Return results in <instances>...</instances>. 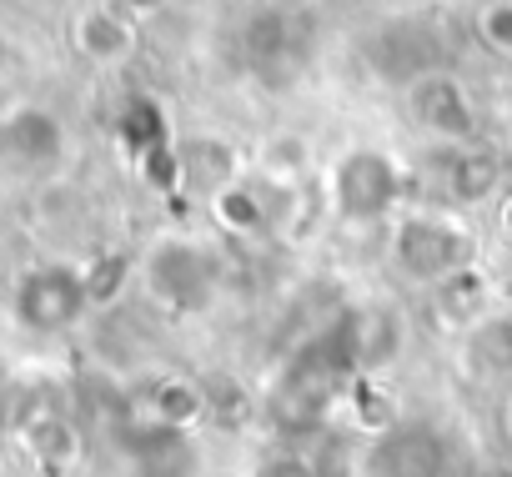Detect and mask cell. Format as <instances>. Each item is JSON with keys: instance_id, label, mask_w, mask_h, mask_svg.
Here are the masks:
<instances>
[{"instance_id": "cell-3", "label": "cell", "mask_w": 512, "mask_h": 477, "mask_svg": "<svg viewBox=\"0 0 512 477\" xmlns=\"http://www.w3.org/2000/svg\"><path fill=\"white\" fill-rule=\"evenodd\" d=\"M146 292L156 307H166L171 317H191L206 312L216 297V262L201 242L191 236H161V242L146 252Z\"/></svg>"}, {"instance_id": "cell-9", "label": "cell", "mask_w": 512, "mask_h": 477, "mask_svg": "<svg viewBox=\"0 0 512 477\" xmlns=\"http://www.w3.org/2000/svg\"><path fill=\"white\" fill-rule=\"evenodd\" d=\"M462 362L472 377H512V312H487L462 332Z\"/></svg>"}, {"instance_id": "cell-2", "label": "cell", "mask_w": 512, "mask_h": 477, "mask_svg": "<svg viewBox=\"0 0 512 477\" xmlns=\"http://www.w3.org/2000/svg\"><path fill=\"white\" fill-rule=\"evenodd\" d=\"M407 201V181L402 166L382 151V146H347L332 166H327V206L337 221L347 226H372L397 216Z\"/></svg>"}, {"instance_id": "cell-10", "label": "cell", "mask_w": 512, "mask_h": 477, "mask_svg": "<svg viewBox=\"0 0 512 477\" xmlns=\"http://www.w3.org/2000/svg\"><path fill=\"white\" fill-rule=\"evenodd\" d=\"M447 196L457 201V206H477V201H492L497 191H502V161L487 151V146H477V141H467V146H457V156L447 161Z\"/></svg>"}, {"instance_id": "cell-4", "label": "cell", "mask_w": 512, "mask_h": 477, "mask_svg": "<svg viewBox=\"0 0 512 477\" xmlns=\"http://www.w3.org/2000/svg\"><path fill=\"white\" fill-rule=\"evenodd\" d=\"M11 307L26 332H66L91 307V282H86V272H76L66 262H46L16 282Z\"/></svg>"}, {"instance_id": "cell-5", "label": "cell", "mask_w": 512, "mask_h": 477, "mask_svg": "<svg viewBox=\"0 0 512 477\" xmlns=\"http://www.w3.org/2000/svg\"><path fill=\"white\" fill-rule=\"evenodd\" d=\"M447 467V437L422 417H397L377 427V437L362 452V477H447Z\"/></svg>"}, {"instance_id": "cell-13", "label": "cell", "mask_w": 512, "mask_h": 477, "mask_svg": "<svg viewBox=\"0 0 512 477\" xmlns=\"http://www.w3.org/2000/svg\"><path fill=\"white\" fill-rule=\"evenodd\" d=\"M206 412V397L196 382L186 377H161L151 392V422H171V427H196V417Z\"/></svg>"}, {"instance_id": "cell-18", "label": "cell", "mask_w": 512, "mask_h": 477, "mask_svg": "<svg viewBox=\"0 0 512 477\" xmlns=\"http://www.w3.org/2000/svg\"><path fill=\"white\" fill-rule=\"evenodd\" d=\"M482 477H512V472H502V467H492V472H482Z\"/></svg>"}, {"instance_id": "cell-8", "label": "cell", "mask_w": 512, "mask_h": 477, "mask_svg": "<svg viewBox=\"0 0 512 477\" xmlns=\"http://www.w3.org/2000/svg\"><path fill=\"white\" fill-rule=\"evenodd\" d=\"M131 472L136 477H196L201 472V447L191 427L171 422H141L131 432Z\"/></svg>"}, {"instance_id": "cell-19", "label": "cell", "mask_w": 512, "mask_h": 477, "mask_svg": "<svg viewBox=\"0 0 512 477\" xmlns=\"http://www.w3.org/2000/svg\"><path fill=\"white\" fill-rule=\"evenodd\" d=\"M507 437H512V397H507Z\"/></svg>"}, {"instance_id": "cell-15", "label": "cell", "mask_w": 512, "mask_h": 477, "mask_svg": "<svg viewBox=\"0 0 512 477\" xmlns=\"http://www.w3.org/2000/svg\"><path fill=\"white\" fill-rule=\"evenodd\" d=\"M307 166H312V146H307L302 136H292V131H282V136H272V141L262 146V171L277 176V181H292V176H302Z\"/></svg>"}, {"instance_id": "cell-12", "label": "cell", "mask_w": 512, "mask_h": 477, "mask_svg": "<svg viewBox=\"0 0 512 477\" xmlns=\"http://www.w3.org/2000/svg\"><path fill=\"white\" fill-rule=\"evenodd\" d=\"M432 307L457 332H467L472 322H482L487 317V277H482V267H462L457 277L437 282L432 287Z\"/></svg>"}, {"instance_id": "cell-7", "label": "cell", "mask_w": 512, "mask_h": 477, "mask_svg": "<svg viewBox=\"0 0 512 477\" xmlns=\"http://www.w3.org/2000/svg\"><path fill=\"white\" fill-rule=\"evenodd\" d=\"M61 151H66V131L51 111L16 106V111L0 116V166L36 176V171L61 166Z\"/></svg>"}, {"instance_id": "cell-14", "label": "cell", "mask_w": 512, "mask_h": 477, "mask_svg": "<svg viewBox=\"0 0 512 477\" xmlns=\"http://www.w3.org/2000/svg\"><path fill=\"white\" fill-rule=\"evenodd\" d=\"M211 201H216V221H221L226 231H236V236L262 231V226H267V216H272V206H267V201H256V191H251V186H241V181H226Z\"/></svg>"}, {"instance_id": "cell-6", "label": "cell", "mask_w": 512, "mask_h": 477, "mask_svg": "<svg viewBox=\"0 0 512 477\" xmlns=\"http://www.w3.org/2000/svg\"><path fill=\"white\" fill-rule=\"evenodd\" d=\"M407 106L417 116L422 131H432L437 141H452V146H467L477 136V111L462 91V81H452L447 71H427L407 86Z\"/></svg>"}, {"instance_id": "cell-17", "label": "cell", "mask_w": 512, "mask_h": 477, "mask_svg": "<svg viewBox=\"0 0 512 477\" xmlns=\"http://www.w3.org/2000/svg\"><path fill=\"white\" fill-rule=\"evenodd\" d=\"M497 226H502V236L512 242V191L502 196V211H497Z\"/></svg>"}, {"instance_id": "cell-1", "label": "cell", "mask_w": 512, "mask_h": 477, "mask_svg": "<svg viewBox=\"0 0 512 477\" xmlns=\"http://www.w3.org/2000/svg\"><path fill=\"white\" fill-rule=\"evenodd\" d=\"M392 267L417 287H437L462 267H477V242L457 216L407 206L392 216Z\"/></svg>"}, {"instance_id": "cell-20", "label": "cell", "mask_w": 512, "mask_h": 477, "mask_svg": "<svg viewBox=\"0 0 512 477\" xmlns=\"http://www.w3.org/2000/svg\"><path fill=\"white\" fill-rule=\"evenodd\" d=\"M136 6H151V0H136Z\"/></svg>"}, {"instance_id": "cell-11", "label": "cell", "mask_w": 512, "mask_h": 477, "mask_svg": "<svg viewBox=\"0 0 512 477\" xmlns=\"http://www.w3.org/2000/svg\"><path fill=\"white\" fill-rule=\"evenodd\" d=\"M76 46H81V56H91L96 66H116V61L131 56L136 31H131V21L116 16L111 6H91V11H81V21H76Z\"/></svg>"}, {"instance_id": "cell-16", "label": "cell", "mask_w": 512, "mask_h": 477, "mask_svg": "<svg viewBox=\"0 0 512 477\" xmlns=\"http://www.w3.org/2000/svg\"><path fill=\"white\" fill-rule=\"evenodd\" d=\"M477 36H482L487 51L512 56V0H487L477 11Z\"/></svg>"}]
</instances>
